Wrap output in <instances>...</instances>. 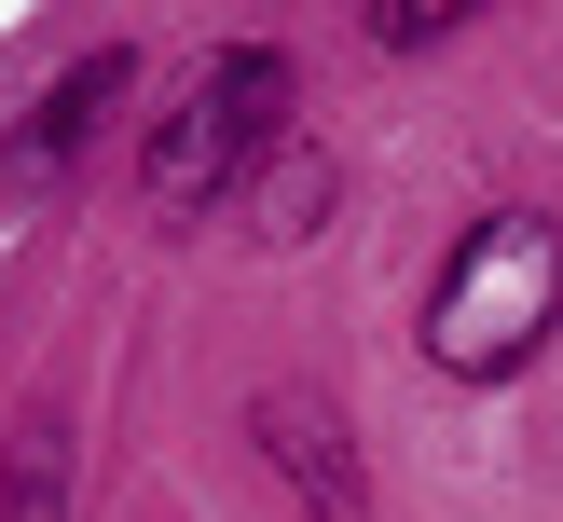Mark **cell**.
Instances as JSON below:
<instances>
[{"instance_id":"6da1fadb","label":"cell","mask_w":563,"mask_h":522,"mask_svg":"<svg viewBox=\"0 0 563 522\" xmlns=\"http://www.w3.org/2000/svg\"><path fill=\"white\" fill-rule=\"evenodd\" d=\"M550 330H563V220L550 207L467 220V247L440 262V289H427V357L454 385H509Z\"/></svg>"},{"instance_id":"7a4b0ae2","label":"cell","mask_w":563,"mask_h":522,"mask_svg":"<svg viewBox=\"0 0 563 522\" xmlns=\"http://www.w3.org/2000/svg\"><path fill=\"white\" fill-rule=\"evenodd\" d=\"M275 152H289V55L234 42V55H207V69L179 82V110L152 124L137 179H152V207H220V192H247Z\"/></svg>"},{"instance_id":"3957f363","label":"cell","mask_w":563,"mask_h":522,"mask_svg":"<svg viewBox=\"0 0 563 522\" xmlns=\"http://www.w3.org/2000/svg\"><path fill=\"white\" fill-rule=\"evenodd\" d=\"M124 97H137V55H124V42H110V55H82V69L55 82L42 110H27V137L0 152V179H14V192H55V179L82 165V137H97V124H110Z\"/></svg>"},{"instance_id":"277c9868","label":"cell","mask_w":563,"mask_h":522,"mask_svg":"<svg viewBox=\"0 0 563 522\" xmlns=\"http://www.w3.org/2000/svg\"><path fill=\"white\" fill-rule=\"evenodd\" d=\"M262 454L289 467L317 509H357V454H344V426H330L317 399H262Z\"/></svg>"},{"instance_id":"5b68a950","label":"cell","mask_w":563,"mask_h":522,"mask_svg":"<svg viewBox=\"0 0 563 522\" xmlns=\"http://www.w3.org/2000/svg\"><path fill=\"white\" fill-rule=\"evenodd\" d=\"M317 220H330V152H275L262 179H247V234L262 247H302Z\"/></svg>"}]
</instances>
